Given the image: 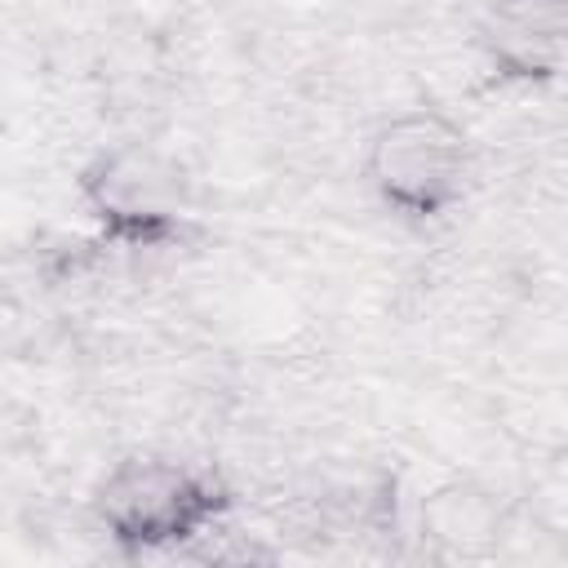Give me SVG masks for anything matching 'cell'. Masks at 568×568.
<instances>
[{"label": "cell", "mask_w": 568, "mask_h": 568, "mask_svg": "<svg viewBox=\"0 0 568 568\" xmlns=\"http://www.w3.org/2000/svg\"><path fill=\"white\" fill-rule=\"evenodd\" d=\"M466 58L493 111L568 98V0H475Z\"/></svg>", "instance_id": "277c9868"}, {"label": "cell", "mask_w": 568, "mask_h": 568, "mask_svg": "<svg viewBox=\"0 0 568 568\" xmlns=\"http://www.w3.org/2000/svg\"><path fill=\"white\" fill-rule=\"evenodd\" d=\"M244 484L186 444H124L84 479V528L111 568H222Z\"/></svg>", "instance_id": "6da1fadb"}, {"label": "cell", "mask_w": 568, "mask_h": 568, "mask_svg": "<svg viewBox=\"0 0 568 568\" xmlns=\"http://www.w3.org/2000/svg\"><path fill=\"white\" fill-rule=\"evenodd\" d=\"M71 222L115 262L155 266L182 257L204 231L191 160L151 133H106L67 173Z\"/></svg>", "instance_id": "3957f363"}, {"label": "cell", "mask_w": 568, "mask_h": 568, "mask_svg": "<svg viewBox=\"0 0 568 568\" xmlns=\"http://www.w3.org/2000/svg\"><path fill=\"white\" fill-rule=\"evenodd\" d=\"M484 160V120L453 98L422 93L364 120L351 146V182L377 222L404 235H439L470 209Z\"/></svg>", "instance_id": "7a4b0ae2"}]
</instances>
